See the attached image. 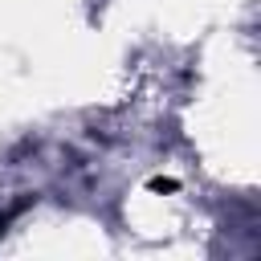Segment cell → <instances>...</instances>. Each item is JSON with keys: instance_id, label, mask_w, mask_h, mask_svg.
<instances>
[{"instance_id": "obj_1", "label": "cell", "mask_w": 261, "mask_h": 261, "mask_svg": "<svg viewBox=\"0 0 261 261\" xmlns=\"http://www.w3.org/2000/svg\"><path fill=\"white\" fill-rule=\"evenodd\" d=\"M151 188H155V192H171V188H175V179H151Z\"/></svg>"}]
</instances>
